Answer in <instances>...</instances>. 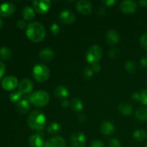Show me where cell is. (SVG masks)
Instances as JSON below:
<instances>
[{
  "instance_id": "1",
  "label": "cell",
  "mask_w": 147,
  "mask_h": 147,
  "mask_svg": "<svg viewBox=\"0 0 147 147\" xmlns=\"http://www.w3.org/2000/svg\"><path fill=\"white\" fill-rule=\"evenodd\" d=\"M27 38L33 42L42 41L46 36V30L44 26L38 22H33L27 24L25 30Z\"/></svg>"
},
{
  "instance_id": "2",
  "label": "cell",
  "mask_w": 147,
  "mask_h": 147,
  "mask_svg": "<svg viewBox=\"0 0 147 147\" xmlns=\"http://www.w3.org/2000/svg\"><path fill=\"white\" fill-rule=\"evenodd\" d=\"M47 119L44 113L38 110L32 111L27 117V125L32 130L40 131L45 128Z\"/></svg>"
},
{
  "instance_id": "3",
  "label": "cell",
  "mask_w": 147,
  "mask_h": 147,
  "mask_svg": "<svg viewBox=\"0 0 147 147\" xmlns=\"http://www.w3.org/2000/svg\"><path fill=\"white\" fill-rule=\"evenodd\" d=\"M30 103L36 107H45L50 101V95L45 90H37L27 97Z\"/></svg>"
},
{
  "instance_id": "4",
  "label": "cell",
  "mask_w": 147,
  "mask_h": 147,
  "mask_svg": "<svg viewBox=\"0 0 147 147\" xmlns=\"http://www.w3.org/2000/svg\"><path fill=\"white\" fill-rule=\"evenodd\" d=\"M50 69L44 64H37L33 67V78L38 83H44L47 81L50 77Z\"/></svg>"
},
{
  "instance_id": "5",
  "label": "cell",
  "mask_w": 147,
  "mask_h": 147,
  "mask_svg": "<svg viewBox=\"0 0 147 147\" xmlns=\"http://www.w3.org/2000/svg\"><path fill=\"white\" fill-rule=\"evenodd\" d=\"M102 57V49L98 45L91 46L88 50L86 54V60L89 63H97L100 60Z\"/></svg>"
},
{
  "instance_id": "6",
  "label": "cell",
  "mask_w": 147,
  "mask_h": 147,
  "mask_svg": "<svg viewBox=\"0 0 147 147\" xmlns=\"http://www.w3.org/2000/svg\"><path fill=\"white\" fill-rule=\"evenodd\" d=\"M32 5L35 11L39 14H44L51 7V1L49 0H34L32 1Z\"/></svg>"
},
{
  "instance_id": "7",
  "label": "cell",
  "mask_w": 147,
  "mask_h": 147,
  "mask_svg": "<svg viewBox=\"0 0 147 147\" xmlns=\"http://www.w3.org/2000/svg\"><path fill=\"white\" fill-rule=\"evenodd\" d=\"M86 142V136L82 132H76L70 136V144L72 147H84Z\"/></svg>"
},
{
  "instance_id": "8",
  "label": "cell",
  "mask_w": 147,
  "mask_h": 147,
  "mask_svg": "<svg viewBox=\"0 0 147 147\" xmlns=\"http://www.w3.org/2000/svg\"><path fill=\"white\" fill-rule=\"evenodd\" d=\"M18 86V80L13 76H6L1 80V86L6 90H13Z\"/></svg>"
},
{
  "instance_id": "9",
  "label": "cell",
  "mask_w": 147,
  "mask_h": 147,
  "mask_svg": "<svg viewBox=\"0 0 147 147\" xmlns=\"http://www.w3.org/2000/svg\"><path fill=\"white\" fill-rule=\"evenodd\" d=\"M120 9L124 14H133L137 9V4L133 0H125L121 3Z\"/></svg>"
},
{
  "instance_id": "10",
  "label": "cell",
  "mask_w": 147,
  "mask_h": 147,
  "mask_svg": "<svg viewBox=\"0 0 147 147\" xmlns=\"http://www.w3.org/2000/svg\"><path fill=\"white\" fill-rule=\"evenodd\" d=\"M59 20L61 22L64 23V24H73L76 21V15L70 10L65 9L62 11L59 14Z\"/></svg>"
},
{
  "instance_id": "11",
  "label": "cell",
  "mask_w": 147,
  "mask_h": 147,
  "mask_svg": "<svg viewBox=\"0 0 147 147\" xmlns=\"http://www.w3.org/2000/svg\"><path fill=\"white\" fill-rule=\"evenodd\" d=\"M76 9L83 14H89L92 11V4L88 0H80L76 4Z\"/></svg>"
},
{
  "instance_id": "12",
  "label": "cell",
  "mask_w": 147,
  "mask_h": 147,
  "mask_svg": "<svg viewBox=\"0 0 147 147\" xmlns=\"http://www.w3.org/2000/svg\"><path fill=\"white\" fill-rule=\"evenodd\" d=\"M28 142L31 147H42L45 144L44 134L42 132L34 134L29 138Z\"/></svg>"
},
{
  "instance_id": "13",
  "label": "cell",
  "mask_w": 147,
  "mask_h": 147,
  "mask_svg": "<svg viewBox=\"0 0 147 147\" xmlns=\"http://www.w3.org/2000/svg\"><path fill=\"white\" fill-rule=\"evenodd\" d=\"M65 139L61 136H55L45 142L42 147H65Z\"/></svg>"
},
{
  "instance_id": "14",
  "label": "cell",
  "mask_w": 147,
  "mask_h": 147,
  "mask_svg": "<svg viewBox=\"0 0 147 147\" xmlns=\"http://www.w3.org/2000/svg\"><path fill=\"white\" fill-rule=\"evenodd\" d=\"M19 91L22 95L28 94L33 90L32 82L30 79L24 78L20 81L18 86Z\"/></svg>"
},
{
  "instance_id": "15",
  "label": "cell",
  "mask_w": 147,
  "mask_h": 147,
  "mask_svg": "<svg viewBox=\"0 0 147 147\" xmlns=\"http://www.w3.org/2000/svg\"><path fill=\"white\" fill-rule=\"evenodd\" d=\"M15 7L11 2H4L0 5V15L4 17H9L14 13Z\"/></svg>"
},
{
  "instance_id": "16",
  "label": "cell",
  "mask_w": 147,
  "mask_h": 147,
  "mask_svg": "<svg viewBox=\"0 0 147 147\" xmlns=\"http://www.w3.org/2000/svg\"><path fill=\"white\" fill-rule=\"evenodd\" d=\"M54 94L57 98L65 100L69 96V90L65 86L60 85V86H57L55 88Z\"/></svg>"
},
{
  "instance_id": "17",
  "label": "cell",
  "mask_w": 147,
  "mask_h": 147,
  "mask_svg": "<svg viewBox=\"0 0 147 147\" xmlns=\"http://www.w3.org/2000/svg\"><path fill=\"white\" fill-rule=\"evenodd\" d=\"M30 109V103L27 98H23L16 105V109L17 112L21 114L27 113Z\"/></svg>"
},
{
  "instance_id": "18",
  "label": "cell",
  "mask_w": 147,
  "mask_h": 147,
  "mask_svg": "<svg viewBox=\"0 0 147 147\" xmlns=\"http://www.w3.org/2000/svg\"><path fill=\"white\" fill-rule=\"evenodd\" d=\"M100 131L105 136H110L112 135L115 131L114 125L109 121L103 122L100 125Z\"/></svg>"
},
{
  "instance_id": "19",
  "label": "cell",
  "mask_w": 147,
  "mask_h": 147,
  "mask_svg": "<svg viewBox=\"0 0 147 147\" xmlns=\"http://www.w3.org/2000/svg\"><path fill=\"white\" fill-rule=\"evenodd\" d=\"M106 39L109 44L116 45L120 41V36L116 30H110L106 32Z\"/></svg>"
},
{
  "instance_id": "20",
  "label": "cell",
  "mask_w": 147,
  "mask_h": 147,
  "mask_svg": "<svg viewBox=\"0 0 147 147\" xmlns=\"http://www.w3.org/2000/svg\"><path fill=\"white\" fill-rule=\"evenodd\" d=\"M22 15L23 19L24 20L31 21V20H32L34 18V16H35V10L34 9L33 7H30V6H26L23 9Z\"/></svg>"
},
{
  "instance_id": "21",
  "label": "cell",
  "mask_w": 147,
  "mask_h": 147,
  "mask_svg": "<svg viewBox=\"0 0 147 147\" xmlns=\"http://www.w3.org/2000/svg\"><path fill=\"white\" fill-rule=\"evenodd\" d=\"M54 52L50 48H44L40 51V57L44 62H50L54 58Z\"/></svg>"
},
{
  "instance_id": "22",
  "label": "cell",
  "mask_w": 147,
  "mask_h": 147,
  "mask_svg": "<svg viewBox=\"0 0 147 147\" xmlns=\"http://www.w3.org/2000/svg\"><path fill=\"white\" fill-rule=\"evenodd\" d=\"M70 106H71L73 111L76 112V113L81 112L83 111V108H84L82 100L78 97H76L72 99L71 101H70Z\"/></svg>"
},
{
  "instance_id": "23",
  "label": "cell",
  "mask_w": 147,
  "mask_h": 147,
  "mask_svg": "<svg viewBox=\"0 0 147 147\" xmlns=\"http://www.w3.org/2000/svg\"><path fill=\"white\" fill-rule=\"evenodd\" d=\"M135 116L141 121H147V108L145 106H139L135 112Z\"/></svg>"
},
{
  "instance_id": "24",
  "label": "cell",
  "mask_w": 147,
  "mask_h": 147,
  "mask_svg": "<svg viewBox=\"0 0 147 147\" xmlns=\"http://www.w3.org/2000/svg\"><path fill=\"white\" fill-rule=\"evenodd\" d=\"M119 111L123 116H130L133 112V108L129 103H121L119 106Z\"/></svg>"
},
{
  "instance_id": "25",
  "label": "cell",
  "mask_w": 147,
  "mask_h": 147,
  "mask_svg": "<svg viewBox=\"0 0 147 147\" xmlns=\"http://www.w3.org/2000/svg\"><path fill=\"white\" fill-rule=\"evenodd\" d=\"M134 139L139 142H143L147 139V133L143 129H137L134 132Z\"/></svg>"
},
{
  "instance_id": "26",
  "label": "cell",
  "mask_w": 147,
  "mask_h": 147,
  "mask_svg": "<svg viewBox=\"0 0 147 147\" xmlns=\"http://www.w3.org/2000/svg\"><path fill=\"white\" fill-rule=\"evenodd\" d=\"M0 57L4 60H10L11 57V50L7 47H1L0 48Z\"/></svg>"
},
{
  "instance_id": "27",
  "label": "cell",
  "mask_w": 147,
  "mask_h": 147,
  "mask_svg": "<svg viewBox=\"0 0 147 147\" xmlns=\"http://www.w3.org/2000/svg\"><path fill=\"white\" fill-rule=\"evenodd\" d=\"M47 130L49 134H58L60 131V130H61V126H60V125L58 123L54 122V123H52L51 124L49 125Z\"/></svg>"
},
{
  "instance_id": "28",
  "label": "cell",
  "mask_w": 147,
  "mask_h": 147,
  "mask_svg": "<svg viewBox=\"0 0 147 147\" xmlns=\"http://www.w3.org/2000/svg\"><path fill=\"white\" fill-rule=\"evenodd\" d=\"M23 95L20 93V91H13L11 92V94L9 96L10 100H11L12 103H18L20 100H22V97Z\"/></svg>"
},
{
  "instance_id": "29",
  "label": "cell",
  "mask_w": 147,
  "mask_h": 147,
  "mask_svg": "<svg viewBox=\"0 0 147 147\" xmlns=\"http://www.w3.org/2000/svg\"><path fill=\"white\" fill-rule=\"evenodd\" d=\"M125 68L129 73H133L136 71V65L134 62L131 61V60H129V61L125 63Z\"/></svg>"
},
{
  "instance_id": "30",
  "label": "cell",
  "mask_w": 147,
  "mask_h": 147,
  "mask_svg": "<svg viewBox=\"0 0 147 147\" xmlns=\"http://www.w3.org/2000/svg\"><path fill=\"white\" fill-rule=\"evenodd\" d=\"M60 32V27L59 26L58 24L55 22H53V24L50 25V32L53 34V35H57Z\"/></svg>"
},
{
  "instance_id": "31",
  "label": "cell",
  "mask_w": 147,
  "mask_h": 147,
  "mask_svg": "<svg viewBox=\"0 0 147 147\" xmlns=\"http://www.w3.org/2000/svg\"><path fill=\"white\" fill-rule=\"evenodd\" d=\"M93 74H94V72L92 70L91 67H86V68L83 70V76H84V77L86 78H91L93 76Z\"/></svg>"
},
{
  "instance_id": "32",
  "label": "cell",
  "mask_w": 147,
  "mask_h": 147,
  "mask_svg": "<svg viewBox=\"0 0 147 147\" xmlns=\"http://www.w3.org/2000/svg\"><path fill=\"white\" fill-rule=\"evenodd\" d=\"M140 44L142 48L147 52V32L142 34L140 37Z\"/></svg>"
},
{
  "instance_id": "33",
  "label": "cell",
  "mask_w": 147,
  "mask_h": 147,
  "mask_svg": "<svg viewBox=\"0 0 147 147\" xmlns=\"http://www.w3.org/2000/svg\"><path fill=\"white\" fill-rule=\"evenodd\" d=\"M120 54V51L116 48H113L110 50L109 53V56L111 59L112 60H116L118 58Z\"/></svg>"
},
{
  "instance_id": "34",
  "label": "cell",
  "mask_w": 147,
  "mask_h": 147,
  "mask_svg": "<svg viewBox=\"0 0 147 147\" xmlns=\"http://www.w3.org/2000/svg\"><path fill=\"white\" fill-rule=\"evenodd\" d=\"M109 147H121V142H119V139H116V138H113L111 139L109 142Z\"/></svg>"
},
{
  "instance_id": "35",
  "label": "cell",
  "mask_w": 147,
  "mask_h": 147,
  "mask_svg": "<svg viewBox=\"0 0 147 147\" xmlns=\"http://www.w3.org/2000/svg\"><path fill=\"white\" fill-rule=\"evenodd\" d=\"M141 102L145 106H147V89H144L140 93Z\"/></svg>"
},
{
  "instance_id": "36",
  "label": "cell",
  "mask_w": 147,
  "mask_h": 147,
  "mask_svg": "<svg viewBox=\"0 0 147 147\" xmlns=\"http://www.w3.org/2000/svg\"><path fill=\"white\" fill-rule=\"evenodd\" d=\"M91 68L94 73H99L101 70V66L99 65L98 63H93L91 65Z\"/></svg>"
},
{
  "instance_id": "37",
  "label": "cell",
  "mask_w": 147,
  "mask_h": 147,
  "mask_svg": "<svg viewBox=\"0 0 147 147\" xmlns=\"http://www.w3.org/2000/svg\"><path fill=\"white\" fill-rule=\"evenodd\" d=\"M90 147H105V146L100 140H95L92 142Z\"/></svg>"
},
{
  "instance_id": "38",
  "label": "cell",
  "mask_w": 147,
  "mask_h": 147,
  "mask_svg": "<svg viewBox=\"0 0 147 147\" xmlns=\"http://www.w3.org/2000/svg\"><path fill=\"white\" fill-rule=\"evenodd\" d=\"M27 25L26 24V22L24 21V20H20L17 22V27H18L19 29H21V30H22V29L27 28Z\"/></svg>"
},
{
  "instance_id": "39",
  "label": "cell",
  "mask_w": 147,
  "mask_h": 147,
  "mask_svg": "<svg viewBox=\"0 0 147 147\" xmlns=\"http://www.w3.org/2000/svg\"><path fill=\"white\" fill-rule=\"evenodd\" d=\"M141 66L144 68H147V56H144L140 60Z\"/></svg>"
},
{
  "instance_id": "40",
  "label": "cell",
  "mask_w": 147,
  "mask_h": 147,
  "mask_svg": "<svg viewBox=\"0 0 147 147\" xmlns=\"http://www.w3.org/2000/svg\"><path fill=\"white\" fill-rule=\"evenodd\" d=\"M131 98L132 100H134V101H141V95L140 93H134L133 94L131 95Z\"/></svg>"
},
{
  "instance_id": "41",
  "label": "cell",
  "mask_w": 147,
  "mask_h": 147,
  "mask_svg": "<svg viewBox=\"0 0 147 147\" xmlns=\"http://www.w3.org/2000/svg\"><path fill=\"white\" fill-rule=\"evenodd\" d=\"M5 71H6L5 65H4L2 62L0 61V78L4 76Z\"/></svg>"
},
{
  "instance_id": "42",
  "label": "cell",
  "mask_w": 147,
  "mask_h": 147,
  "mask_svg": "<svg viewBox=\"0 0 147 147\" xmlns=\"http://www.w3.org/2000/svg\"><path fill=\"white\" fill-rule=\"evenodd\" d=\"M116 3V1H113V0H106V1H103V4H104L106 7H112L113 5H114Z\"/></svg>"
},
{
  "instance_id": "43",
  "label": "cell",
  "mask_w": 147,
  "mask_h": 147,
  "mask_svg": "<svg viewBox=\"0 0 147 147\" xmlns=\"http://www.w3.org/2000/svg\"><path fill=\"white\" fill-rule=\"evenodd\" d=\"M61 105L63 108H67L70 105V102L69 101V100H66V99L65 100H63V101H62L61 103Z\"/></svg>"
},
{
  "instance_id": "44",
  "label": "cell",
  "mask_w": 147,
  "mask_h": 147,
  "mask_svg": "<svg viewBox=\"0 0 147 147\" xmlns=\"http://www.w3.org/2000/svg\"><path fill=\"white\" fill-rule=\"evenodd\" d=\"M139 4L142 7H147V0H142V1H139Z\"/></svg>"
},
{
  "instance_id": "45",
  "label": "cell",
  "mask_w": 147,
  "mask_h": 147,
  "mask_svg": "<svg viewBox=\"0 0 147 147\" xmlns=\"http://www.w3.org/2000/svg\"><path fill=\"white\" fill-rule=\"evenodd\" d=\"M79 120L80 121H85L86 120V117H85L84 115H80V116H79Z\"/></svg>"
},
{
  "instance_id": "46",
  "label": "cell",
  "mask_w": 147,
  "mask_h": 147,
  "mask_svg": "<svg viewBox=\"0 0 147 147\" xmlns=\"http://www.w3.org/2000/svg\"><path fill=\"white\" fill-rule=\"evenodd\" d=\"M3 25H4V23H3V20H1V17H0V30L3 27Z\"/></svg>"
},
{
  "instance_id": "47",
  "label": "cell",
  "mask_w": 147,
  "mask_h": 147,
  "mask_svg": "<svg viewBox=\"0 0 147 147\" xmlns=\"http://www.w3.org/2000/svg\"><path fill=\"white\" fill-rule=\"evenodd\" d=\"M144 147H147V144H146V145H145V146H144Z\"/></svg>"
}]
</instances>
